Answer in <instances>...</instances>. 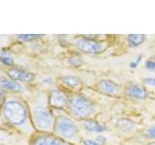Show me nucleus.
<instances>
[{
    "instance_id": "1",
    "label": "nucleus",
    "mask_w": 155,
    "mask_h": 145,
    "mask_svg": "<svg viewBox=\"0 0 155 145\" xmlns=\"http://www.w3.org/2000/svg\"><path fill=\"white\" fill-rule=\"evenodd\" d=\"M2 113L4 118L15 126L24 124L28 117V111L25 105L16 100H10L4 104Z\"/></svg>"
},
{
    "instance_id": "2",
    "label": "nucleus",
    "mask_w": 155,
    "mask_h": 145,
    "mask_svg": "<svg viewBox=\"0 0 155 145\" xmlns=\"http://www.w3.org/2000/svg\"><path fill=\"white\" fill-rule=\"evenodd\" d=\"M70 108L78 118H88L95 111L92 102L81 95H76L70 100Z\"/></svg>"
},
{
    "instance_id": "3",
    "label": "nucleus",
    "mask_w": 155,
    "mask_h": 145,
    "mask_svg": "<svg viewBox=\"0 0 155 145\" xmlns=\"http://www.w3.org/2000/svg\"><path fill=\"white\" fill-rule=\"evenodd\" d=\"M53 128L58 135L66 139L75 140L79 135V129H78L77 125L70 118L65 117V116L58 117L54 121Z\"/></svg>"
},
{
    "instance_id": "4",
    "label": "nucleus",
    "mask_w": 155,
    "mask_h": 145,
    "mask_svg": "<svg viewBox=\"0 0 155 145\" xmlns=\"http://www.w3.org/2000/svg\"><path fill=\"white\" fill-rule=\"evenodd\" d=\"M33 122L41 130H50L54 126L52 114L46 106L39 105L33 109Z\"/></svg>"
},
{
    "instance_id": "5",
    "label": "nucleus",
    "mask_w": 155,
    "mask_h": 145,
    "mask_svg": "<svg viewBox=\"0 0 155 145\" xmlns=\"http://www.w3.org/2000/svg\"><path fill=\"white\" fill-rule=\"evenodd\" d=\"M75 45L80 50L85 53H89V54L100 53L104 48L103 45L100 42H97L95 40H92V39L85 38V37L77 39Z\"/></svg>"
},
{
    "instance_id": "6",
    "label": "nucleus",
    "mask_w": 155,
    "mask_h": 145,
    "mask_svg": "<svg viewBox=\"0 0 155 145\" xmlns=\"http://www.w3.org/2000/svg\"><path fill=\"white\" fill-rule=\"evenodd\" d=\"M68 103H69L68 96L63 91L58 89L51 91L50 96H48V104L54 108L62 109L68 105Z\"/></svg>"
},
{
    "instance_id": "7",
    "label": "nucleus",
    "mask_w": 155,
    "mask_h": 145,
    "mask_svg": "<svg viewBox=\"0 0 155 145\" xmlns=\"http://www.w3.org/2000/svg\"><path fill=\"white\" fill-rule=\"evenodd\" d=\"M7 74L15 81L19 80L24 82H31L35 77L32 72H27L23 69H19V68H11L7 71Z\"/></svg>"
},
{
    "instance_id": "8",
    "label": "nucleus",
    "mask_w": 155,
    "mask_h": 145,
    "mask_svg": "<svg viewBox=\"0 0 155 145\" xmlns=\"http://www.w3.org/2000/svg\"><path fill=\"white\" fill-rule=\"evenodd\" d=\"M96 87L101 93L110 96L117 95L120 91V87L111 80H101L97 83Z\"/></svg>"
},
{
    "instance_id": "9",
    "label": "nucleus",
    "mask_w": 155,
    "mask_h": 145,
    "mask_svg": "<svg viewBox=\"0 0 155 145\" xmlns=\"http://www.w3.org/2000/svg\"><path fill=\"white\" fill-rule=\"evenodd\" d=\"M32 145H66L63 139L54 135H41L37 137Z\"/></svg>"
},
{
    "instance_id": "10",
    "label": "nucleus",
    "mask_w": 155,
    "mask_h": 145,
    "mask_svg": "<svg viewBox=\"0 0 155 145\" xmlns=\"http://www.w3.org/2000/svg\"><path fill=\"white\" fill-rule=\"evenodd\" d=\"M126 93L131 98L138 100H143L147 97V91L145 90L144 87L140 86L138 84L129 85L126 89Z\"/></svg>"
},
{
    "instance_id": "11",
    "label": "nucleus",
    "mask_w": 155,
    "mask_h": 145,
    "mask_svg": "<svg viewBox=\"0 0 155 145\" xmlns=\"http://www.w3.org/2000/svg\"><path fill=\"white\" fill-rule=\"evenodd\" d=\"M0 88H4L10 91L19 92L21 90V85L13 79H8L5 77H0Z\"/></svg>"
},
{
    "instance_id": "12",
    "label": "nucleus",
    "mask_w": 155,
    "mask_h": 145,
    "mask_svg": "<svg viewBox=\"0 0 155 145\" xmlns=\"http://www.w3.org/2000/svg\"><path fill=\"white\" fill-rule=\"evenodd\" d=\"M84 127L85 130L93 133H103L107 130L105 125H102L94 120H85L84 122Z\"/></svg>"
},
{
    "instance_id": "13",
    "label": "nucleus",
    "mask_w": 155,
    "mask_h": 145,
    "mask_svg": "<svg viewBox=\"0 0 155 145\" xmlns=\"http://www.w3.org/2000/svg\"><path fill=\"white\" fill-rule=\"evenodd\" d=\"M145 40V36L143 34H130L127 37V41L130 47H136L144 42Z\"/></svg>"
},
{
    "instance_id": "14",
    "label": "nucleus",
    "mask_w": 155,
    "mask_h": 145,
    "mask_svg": "<svg viewBox=\"0 0 155 145\" xmlns=\"http://www.w3.org/2000/svg\"><path fill=\"white\" fill-rule=\"evenodd\" d=\"M116 126L119 130H121L124 133H130L134 130L135 125L132 121L128 119H119L116 122Z\"/></svg>"
},
{
    "instance_id": "15",
    "label": "nucleus",
    "mask_w": 155,
    "mask_h": 145,
    "mask_svg": "<svg viewBox=\"0 0 155 145\" xmlns=\"http://www.w3.org/2000/svg\"><path fill=\"white\" fill-rule=\"evenodd\" d=\"M62 81L64 82L65 84H67L68 86L70 87H78L80 86L81 81L79 77L77 76H64L62 77Z\"/></svg>"
},
{
    "instance_id": "16",
    "label": "nucleus",
    "mask_w": 155,
    "mask_h": 145,
    "mask_svg": "<svg viewBox=\"0 0 155 145\" xmlns=\"http://www.w3.org/2000/svg\"><path fill=\"white\" fill-rule=\"evenodd\" d=\"M0 61H1L4 65L6 66H13L14 65V59L13 57L10 55V53L3 51L2 54L0 55Z\"/></svg>"
},
{
    "instance_id": "17",
    "label": "nucleus",
    "mask_w": 155,
    "mask_h": 145,
    "mask_svg": "<svg viewBox=\"0 0 155 145\" xmlns=\"http://www.w3.org/2000/svg\"><path fill=\"white\" fill-rule=\"evenodd\" d=\"M40 35H37V34H23V35H18V38L19 40L22 41H32V40H36V39L40 38Z\"/></svg>"
},
{
    "instance_id": "18",
    "label": "nucleus",
    "mask_w": 155,
    "mask_h": 145,
    "mask_svg": "<svg viewBox=\"0 0 155 145\" xmlns=\"http://www.w3.org/2000/svg\"><path fill=\"white\" fill-rule=\"evenodd\" d=\"M70 64L75 66V67H80L82 64V59L81 56H74V57H71L70 58Z\"/></svg>"
},
{
    "instance_id": "19",
    "label": "nucleus",
    "mask_w": 155,
    "mask_h": 145,
    "mask_svg": "<svg viewBox=\"0 0 155 145\" xmlns=\"http://www.w3.org/2000/svg\"><path fill=\"white\" fill-rule=\"evenodd\" d=\"M142 58H143L142 55H139V56L137 57V59H136L134 62H131V63H130V68H132V69H135V68H137L138 65L140 64V62L142 61Z\"/></svg>"
},
{
    "instance_id": "20",
    "label": "nucleus",
    "mask_w": 155,
    "mask_h": 145,
    "mask_svg": "<svg viewBox=\"0 0 155 145\" xmlns=\"http://www.w3.org/2000/svg\"><path fill=\"white\" fill-rule=\"evenodd\" d=\"M145 68H147V70L149 71H152L155 69V62L154 61H151V60H148L145 63Z\"/></svg>"
},
{
    "instance_id": "21",
    "label": "nucleus",
    "mask_w": 155,
    "mask_h": 145,
    "mask_svg": "<svg viewBox=\"0 0 155 145\" xmlns=\"http://www.w3.org/2000/svg\"><path fill=\"white\" fill-rule=\"evenodd\" d=\"M143 82H144V83L148 84V85L155 86V77H147V79H144Z\"/></svg>"
},
{
    "instance_id": "22",
    "label": "nucleus",
    "mask_w": 155,
    "mask_h": 145,
    "mask_svg": "<svg viewBox=\"0 0 155 145\" xmlns=\"http://www.w3.org/2000/svg\"><path fill=\"white\" fill-rule=\"evenodd\" d=\"M147 134H148V137H151V138H154L155 139V126L153 127H150L147 130Z\"/></svg>"
},
{
    "instance_id": "23",
    "label": "nucleus",
    "mask_w": 155,
    "mask_h": 145,
    "mask_svg": "<svg viewBox=\"0 0 155 145\" xmlns=\"http://www.w3.org/2000/svg\"><path fill=\"white\" fill-rule=\"evenodd\" d=\"M84 145H100L96 140H92V139H84Z\"/></svg>"
},
{
    "instance_id": "24",
    "label": "nucleus",
    "mask_w": 155,
    "mask_h": 145,
    "mask_svg": "<svg viewBox=\"0 0 155 145\" xmlns=\"http://www.w3.org/2000/svg\"><path fill=\"white\" fill-rule=\"evenodd\" d=\"M4 97H5V93L2 89H0V106L2 105L3 101H4Z\"/></svg>"
},
{
    "instance_id": "25",
    "label": "nucleus",
    "mask_w": 155,
    "mask_h": 145,
    "mask_svg": "<svg viewBox=\"0 0 155 145\" xmlns=\"http://www.w3.org/2000/svg\"><path fill=\"white\" fill-rule=\"evenodd\" d=\"M105 137H97V139H96V141L98 142L100 145H102V143H104L105 142Z\"/></svg>"
},
{
    "instance_id": "26",
    "label": "nucleus",
    "mask_w": 155,
    "mask_h": 145,
    "mask_svg": "<svg viewBox=\"0 0 155 145\" xmlns=\"http://www.w3.org/2000/svg\"><path fill=\"white\" fill-rule=\"evenodd\" d=\"M44 81H45L46 83H50V84H51V83H52V82H51V79H45Z\"/></svg>"
},
{
    "instance_id": "27",
    "label": "nucleus",
    "mask_w": 155,
    "mask_h": 145,
    "mask_svg": "<svg viewBox=\"0 0 155 145\" xmlns=\"http://www.w3.org/2000/svg\"><path fill=\"white\" fill-rule=\"evenodd\" d=\"M148 145H155V142H151V143H149Z\"/></svg>"
},
{
    "instance_id": "28",
    "label": "nucleus",
    "mask_w": 155,
    "mask_h": 145,
    "mask_svg": "<svg viewBox=\"0 0 155 145\" xmlns=\"http://www.w3.org/2000/svg\"><path fill=\"white\" fill-rule=\"evenodd\" d=\"M154 59H155V56H154Z\"/></svg>"
}]
</instances>
